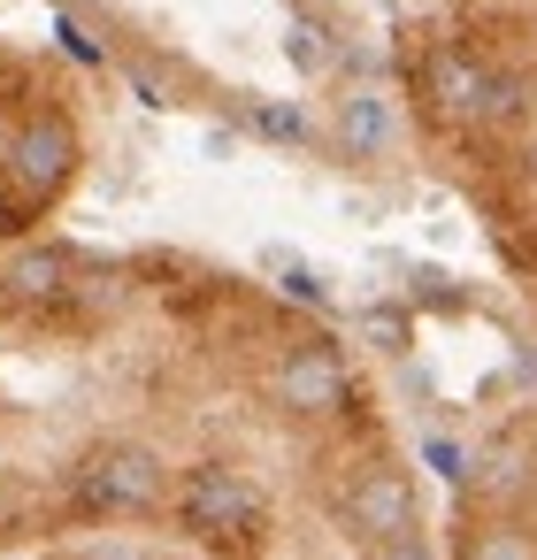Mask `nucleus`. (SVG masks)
<instances>
[{
    "mask_svg": "<svg viewBox=\"0 0 537 560\" xmlns=\"http://www.w3.org/2000/svg\"><path fill=\"white\" fill-rule=\"evenodd\" d=\"M407 93H415L422 124H430L445 147L483 139V131H499V124L522 108L514 70H506V62H499L483 39H468V32L415 47V62H407Z\"/></svg>",
    "mask_w": 537,
    "mask_h": 560,
    "instance_id": "1",
    "label": "nucleus"
},
{
    "mask_svg": "<svg viewBox=\"0 0 537 560\" xmlns=\"http://www.w3.org/2000/svg\"><path fill=\"white\" fill-rule=\"evenodd\" d=\"M70 514L78 529H154L177 491V460L147 438H93L70 460Z\"/></svg>",
    "mask_w": 537,
    "mask_h": 560,
    "instance_id": "2",
    "label": "nucleus"
},
{
    "mask_svg": "<svg viewBox=\"0 0 537 560\" xmlns=\"http://www.w3.org/2000/svg\"><path fill=\"white\" fill-rule=\"evenodd\" d=\"M261 399H269L292 430H330V422H353V415L369 407L361 384H353V361H346L338 346H323V338L284 346L277 369L261 376Z\"/></svg>",
    "mask_w": 537,
    "mask_h": 560,
    "instance_id": "3",
    "label": "nucleus"
},
{
    "mask_svg": "<svg viewBox=\"0 0 537 560\" xmlns=\"http://www.w3.org/2000/svg\"><path fill=\"white\" fill-rule=\"evenodd\" d=\"M78 162H85V139H78V124H70L62 108H32V116L9 131V147H0V177L24 185L39 208H55V200L78 185Z\"/></svg>",
    "mask_w": 537,
    "mask_h": 560,
    "instance_id": "4",
    "label": "nucleus"
},
{
    "mask_svg": "<svg viewBox=\"0 0 537 560\" xmlns=\"http://www.w3.org/2000/svg\"><path fill=\"white\" fill-rule=\"evenodd\" d=\"M78 284V254L70 246H16V261L0 269V300L24 307V315H62Z\"/></svg>",
    "mask_w": 537,
    "mask_h": 560,
    "instance_id": "5",
    "label": "nucleus"
},
{
    "mask_svg": "<svg viewBox=\"0 0 537 560\" xmlns=\"http://www.w3.org/2000/svg\"><path fill=\"white\" fill-rule=\"evenodd\" d=\"M338 147L346 154H384L392 139H399V108H392V93H376V85H353V93H338Z\"/></svg>",
    "mask_w": 537,
    "mask_h": 560,
    "instance_id": "6",
    "label": "nucleus"
},
{
    "mask_svg": "<svg viewBox=\"0 0 537 560\" xmlns=\"http://www.w3.org/2000/svg\"><path fill=\"white\" fill-rule=\"evenodd\" d=\"M453 560H537V545H529L506 514L453 499Z\"/></svg>",
    "mask_w": 537,
    "mask_h": 560,
    "instance_id": "7",
    "label": "nucleus"
},
{
    "mask_svg": "<svg viewBox=\"0 0 537 560\" xmlns=\"http://www.w3.org/2000/svg\"><path fill=\"white\" fill-rule=\"evenodd\" d=\"M284 62H292L300 78H338L346 47H338V32H330L323 16H292V24H284Z\"/></svg>",
    "mask_w": 537,
    "mask_h": 560,
    "instance_id": "8",
    "label": "nucleus"
},
{
    "mask_svg": "<svg viewBox=\"0 0 537 560\" xmlns=\"http://www.w3.org/2000/svg\"><path fill=\"white\" fill-rule=\"evenodd\" d=\"M246 131H261L277 147H307V116L292 101H246Z\"/></svg>",
    "mask_w": 537,
    "mask_h": 560,
    "instance_id": "9",
    "label": "nucleus"
},
{
    "mask_svg": "<svg viewBox=\"0 0 537 560\" xmlns=\"http://www.w3.org/2000/svg\"><path fill=\"white\" fill-rule=\"evenodd\" d=\"M361 338H369L376 353H399V346H407V315H392V307H369V315H361Z\"/></svg>",
    "mask_w": 537,
    "mask_h": 560,
    "instance_id": "10",
    "label": "nucleus"
}]
</instances>
